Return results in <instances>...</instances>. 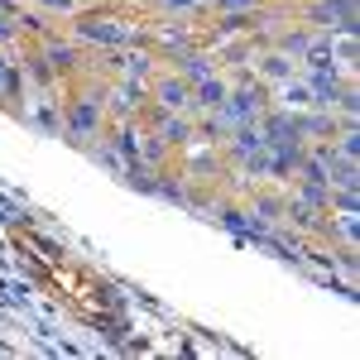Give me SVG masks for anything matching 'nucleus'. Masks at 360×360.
Masks as SVG:
<instances>
[{"label":"nucleus","mask_w":360,"mask_h":360,"mask_svg":"<svg viewBox=\"0 0 360 360\" xmlns=\"http://www.w3.org/2000/svg\"><path fill=\"white\" fill-rule=\"evenodd\" d=\"M312 25L322 34H356V0H317Z\"/></svg>","instance_id":"obj_1"},{"label":"nucleus","mask_w":360,"mask_h":360,"mask_svg":"<svg viewBox=\"0 0 360 360\" xmlns=\"http://www.w3.org/2000/svg\"><path fill=\"white\" fill-rule=\"evenodd\" d=\"M221 111L236 125H250V120H259V115L269 111V96H264V86H240V91H226Z\"/></svg>","instance_id":"obj_2"},{"label":"nucleus","mask_w":360,"mask_h":360,"mask_svg":"<svg viewBox=\"0 0 360 360\" xmlns=\"http://www.w3.org/2000/svg\"><path fill=\"white\" fill-rule=\"evenodd\" d=\"M77 39H91V44L120 49V44H130L135 34L120 25V20H101V15H86V20H77Z\"/></svg>","instance_id":"obj_3"},{"label":"nucleus","mask_w":360,"mask_h":360,"mask_svg":"<svg viewBox=\"0 0 360 360\" xmlns=\"http://www.w3.org/2000/svg\"><path fill=\"white\" fill-rule=\"evenodd\" d=\"M63 125H68V135L91 139V135H96V125H101V101H96V96L72 101V106H68V115H63Z\"/></svg>","instance_id":"obj_4"},{"label":"nucleus","mask_w":360,"mask_h":360,"mask_svg":"<svg viewBox=\"0 0 360 360\" xmlns=\"http://www.w3.org/2000/svg\"><path fill=\"white\" fill-rule=\"evenodd\" d=\"M154 101H159V111H188L193 106V82H183V77H159L154 82Z\"/></svg>","instance_id":"obj_5"},{"label":"nucleus","mask_w":360,"mask_h":360,"mask_svg":"<svg viewBox=\"0 0 360 360\" xmlns=\"http://www.w3.org/2000/svg\"><path fill=\"white\" fill-rule=\"evenodd\" d=\"M226 91H231L226 82H217V77H202V82H193V106H202V111H217V106L226 101Z\"/></svg>","instance_id":"obj_6"},{"label":"nucleus","mask_w":360,"mask_h":360,"mask_svg":"<svg viewBox=\"0 0 360 360\" xmlns=\"http://www.w3.org/2000/svg\"><path fill=\"white\" fill-rule=\"evenodd\" d=\"M159 139H164L168 149H173V144L183 149V144L193 139V130H188V120H173V111H164L159 115Z\"/></svg>","instance_id":"obj_7"},{"label":"nucleus","mask_w":360,"mask_h":360,"mask_svg":"<svg viewBox=\"0 0 360 360\" xmlns=\"http://www.w3.org/2000/svg\"><path fill=\"white\" fill-rule=\"evenodd\" d=\"M120 63H125V68H120V72H125V82H149V77H154V58H144V53H130V58H120Z\"/></svg>","instance_id":"obj_8"},{"label":"nucleus","mask_w":360,"mask_h":360,"mask_svg":"<svg viewBox=\"0 0 360 360\" xmlns=\"http://www.w3.org/2000/svg\"><path fill=\"white\" fill-rule=\"evenodd\" d=\"M312 39H317V34H307V29H293V34H278V53H288V58H303Z\"/></svg>","instance_id":"obj_9"},{"label":"nucleus","mask_w":360,"mask_h":360,"mask_svg":"<svg viewBox=\"0 0 360 360\" xmlns=\"http://www.w3.org/2000/svg\"><path fill=\"white\" fill-rule=\"evenodd\" d=\"M20 82H25V72H20L15 63H5V58H0V96H5V101H10V96H20Z\"/></svg>","instance_id":"obj_10"},{"label":"nucleus","mask_w":360,"mask_h":360,"mask_svg":"<svg viewBox=\"0 0 360 360\" xmlns=\"http://www.w3.org/2000/svg\"><path fill=\"white\" fill-rule=\"evenodd\" d=\"M49 68H53V72H72V68H77V49H68V44H49Z\"/></svg>","instance_id":"obj_11"},{"label":"nucleus","mask_w":360,"mask_h":360,"mask_svg":"<svg viewBox=\"0 0 360 360\" xmlns=\"http://www.w3.org/2000/svg\"><path fill=\"white\" fill-rule=\"evenodd\" d=\"M202 77H212V63L202 53H183V82H202Z\"/></svg>","instance_id":"obj_12"},{"label":"nucleus","mask_w":360,"mask_h":360,"mask_svg":"<svg viewBox=\"0 0 360 360\" xmlns=\"http://www.w3.org/2000/svg\"><path fill=\"white\" fill-rule=\"evenodd\" d=\"M264 77H269V82L293 77V63H288V53H269V58H264Z\"/></svg>","instance_id":"obj_13"},{"label":"nucleus","mask_w":360,"mask_h":360,"mask_svg":"<svg viewBox=\"0 0 360 360\" xmlns=\"http://www.w3.org/2000/svg\"><path fill=\"white\" fill-rule=\"evenodd\" d=\"M259 0H217V10H226V15H236V10H255Z\"/></svg>","instance_id":"obj_14"}]
</instances>
